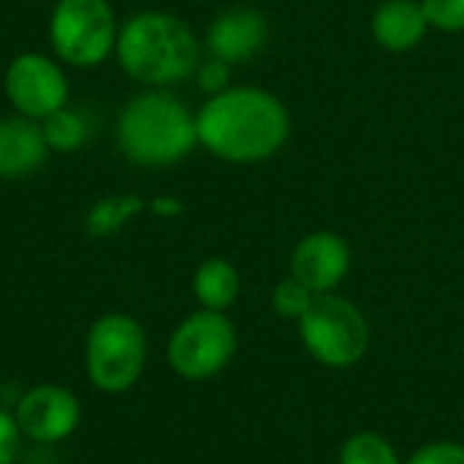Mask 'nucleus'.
<instances>
[{
    "label": "nucleus",
    "instance_id": "1",
    "mask_svg": "<svg viewBox=\"0 0 464 464\" xmlns=\"http://www.w3.org/2000/svg\"><path fill=\"white\" fill-rule=\"evenodd\" d=\"M198 144L228 163H258L280 152L291 117L280 98L261 87H228L196 114Z\"/></svg>",
    "mask_w": 464,
    "mask_h": 464
},
{
    "label": "nucleus",
    "instance_id": "2",
    "mask_svg": "<svg viewBox=\"0 0 464 464\" xmlns=\"http://www.w3.org/2000/svg\"><path fill=\"white\" fill-rule=\"evenodd\" d=\"M117 60L128 76L144 84H171L198 68V41L193 30L163 11H144L117 33Z\"/></svg>",
    "mask_w": 464,
    "mask_h": 464
},
{
    "label": "nucleus",
    "instance_id": "3",
    "mask_svg": "<svg viewBox=\"0 0 464 464\" xmlns=\"http://www.w3.org/2000/svg\"><path fill=\"white\" fill-rule=\"evenodd\" d=\"M117 141L139 166H171L198 144L196 117L171 92H141L120 114Z\"/></svg>",
    "mask_w": 464,
    "mask_h": 464
},
{
    "label": "nucleus",
    "instance_id": "4",
    "mask_svg": "<svg viewBox=\"0 0 464 464\" xmlns=\"http://www.w3.org/2000/svg\"><path fill=\"white\" fill-rule=\"evenodd\" d=\"M147 367V332L128 313L98 315L84 334V372L101 394L130 392Z\"/></svg>",
    "mask_w": 464,
    "mask_h": 464
},
{
    "label": "nucleus",
    "instance_id": "5",
    "mask_svg": "<svg viewBox=\"0 0 464 464\" xmlns=\"http://www.w3.org/2000/svg\"><path fill=\"white\" fill-rule=\"evenodd\" d=\"M299 334L307 353L332 370L359 364L370 345V326L362 310L337 294H315L299 318Z\"/></svg>",
    "mask_w": 464,
    "mask_h": 464
},
{
    "label": "nucleus",
    "instance_id": "6",
    "mask_svg": "<svg viewBox=\"0 0 464 464\" xmlns=\"http://www.w3.org/2000/svg\"><path fill=\"white\" fill-rule=\"evenodd\" d=\"M237 353L234 324L215 310L188 315L169 337L166 359L182 381H209L220 375Z\"/></svg>",
    "mask_w": 464,
    "mask_h": 464
},
{
    "label": "nucleus",
    "instance_id": "7",
    "mask_svg": "<svg viewBox=\"0 0 464 464\" xmlns=\"http://www.w3.org/2000/svg\"><path fill=\"white\" fill-rule=\"evenodd\" d=\"M54 54L76 68H92L117 46V24L109 0H57L49 19Z\"/></svg>",
    "mask_w": 464,
    "mask_h": 464
},
{
    "label": "nucleus",
    "instance_id": "8",
    "mask_svg": "<svg viewBox=\"0 0 464 464\" xmlns=\"http://www.w3.org/2000/svg\"><path fill=\"white\" fill-rule=\"evenodd\" d=\"M11 413L22 438L35 446L65 443L82 424L79 397L57 383H38L27 389Z\"/></svg>",
    "mask_w": 464,
    "mask_h": 464
},
{
    "label": "nucleus",
    "instance_id": "9",
    "mask_svg": "<svg viewBox=\"0 0 464 464\" xmlns=\"http://www.w3.org/2000/svg\"><path fill=\"white\" fill-rule=\"evenodd\" d=\"M5 95L22 117L41 122L65 106L68 79L54 60L38 52H24L14 57L5 71Z\"/></svg>",
    "mask_w": 464,
    "mask_h": 464
},
{
    "label": "nucleus",
    "instance_id": "10",
    "mask_svg": "<svg viewBox=\"0 0 464 464\" xmlns=\"http://www.w3.org/2000/svg\"><path fill=\"white\" fill-rule=\"evenodd\" d=\"M351 266V250L343 237L315 231L304 237L291 256V277L313 294H332Z\"/></svg>",
    "mask_w": 464,
    "mask_h": 464
},
{
    "label": "nucleus",
    "instance_id": "11",
    "mask_svg": "<svg viewBox=\"0 0 464 464\" xmlns=\"http://www.w3.org/2000/svg\"><path fill=\"white\" fill-rule=\"evenodd\" d=\"M269 38V24L266 19L253 11V8H231L223 11L209 33H207V49L215 60L223 63H239L264 49Z\"/></svg>",
    "mask_w": 464,
    "mask_h": 464
},
{
    "label": "nucleus",
    "instance_id": "12",
    "mask_svg": "<svg viewBox=\"0 0 464 464\" xmlns=\"http://www.w3.org/2000/svg\"><path fill=\"white\" fill-rule=\"evenodd\" d=\"M49 155L41 122L30 117L0 120V179H19L33 174Z\"/></svg>",
    "mask_w": 464,
    "mask_h": 464
},
{
    "label": "nucleus",
    "instance_id": "13",
    "mask_svg": "<svg viewBox=\"0 0 464 464\" xmlns=\"http://www.w3.org/2000/svg\"><path fill=\"white\" fill-rule=\"evenodd\" d=\"M430 19L416 0H386L372 14V35L389 52H408L427 35Z\"/></svg>",
    "mask_w": 464,
    "mask_h": 464
},
{
    "label": "nucleus",
    "instance_id": "14",
    "mask_svg": "<svg viewBox=\"0 0 464 464\" xmlns=\"http://www.w3.org/2000/svg\"><path fill=\"white\" fill-rule=\"evenodd\" d=\"M239 285V272L226 258H209L193 275V294L201 310L226 313L237 302Z\"/></svg>",
    "mask_w": 464,
    "mask_h": 464
},
{
    "label": "nucleus",
    "instance_id": "15",
    "mask_svg": "<svg viewBox=\"0 0 464 464\" xmlns=\"http://www.w3.org/2000/svg\"><path fill=\"white\" fill-rule=\"evenodd\" d=\"M144 209V201L139 196H109L98 201L87 215V234L90 237H111L117 234L128 220H133Z\"/></svg>",
    "mask_w": 464,
    "mask_h": 464
},
{
    "label": "nucleus",
    "instance_id": "16",
    "mask_svg": "<svg viewBox=\"0 0 464 464\" xmlns=\"http://www.w3.org/2000/svg\"><path fill=\"white\" fill-rule=\"evenodd\" d=\"M41 133L52 152H73L84 144L87 125L76 111L63 106L54 114H49L46 120H41Z\"/></svg>",
    "mask_w": 464,
    "mask_h": 464
},
{
    "label": "nucleus",
    "instance_id": "17",
    "mask_svg": "<svg viewBox=\"0 0 464 464\" xmlns=\"http://www.w3.org/2000/svg\"><path fill=\"white\" fill-rule=\"evenodd\" d=\"M340 464H402L394 446L375 432H356L345 440Z\"/></svg>",
    "mask_w": 464,
    "mask_h": 464
},
{
    "label": "nucleus",
    "instance_id": "18",
    "mask_svg": "<svg viewBox=\"0 0 464 464\" xmlns=\"http://www.w3.org/2000/svg\"><path fill=\"white\" fill-rule=\"evenodd\" d=\"M313 299H315V294L310 291V288H304L299 280H294V277H288V280H283L277 288H275V294H272V307H275V313L280 315V318H302L304 313H307V307L313 304Z\"/></svg>",
    "mask_w": 464,
    "mask_h": 464
},
{
    "label": "nucleus",
    "instance_id": "19",
    "mask_svg": "<svg viewBox=\"0 0 464 464\" xmlns=\"http://www.w3.org/2000/svg\"><path fill=\"white\" fill-rule=\"evenodd\" d=\"M421 8L432 27L449 33L464 30V0H421Z\"/></svg>",
    "mask_w": 464,
    "mask_h": 464
},
{
    "label": "nucleus",
    "instance_id": "20",
    "mask_svg": "<svg viewBox=\"0 0 464 464\" xmlns=\"http://www.w3.org/2000/svg\"><path fill=\"white\" fill-rule=\"evenodd\" d=\"M405 464H464V446L454 440H438L419 449Z\"/></svg>",
    "mask_w": 464,
    "mask_h": 464
},
{
    "label": "nucleus",
    "instance_id": "21",
    "mask_svg": "<svg viewBox=\"0 0 464 464\" xmlns=\"http://www.w3.org/2000/svg\"><path fill=\"white\" fill-rule=\"evenodd\" d=\"M22 440L24 438L14 421V413L0 408V464H16Z\"/></svg>",
    "mask_w": 464,
    "mask_h": 464
},
{
    "label": "nucleus",
    "instance_id": "22",
    "mask_svg": "<svg viewBox=\"0 0 464 464\" xmlns=\"http://www.w3.org/2000/svg\"><path fill=\"white\" fill-rule=\"evenodd\" d=\"M196 73H198L201 90H207V92H212V95L228 90V63L212 57V60H207L204 65H198Z\"/></svg>",
    "mask_w": 464,
    "mask_h": 464
},
{
    "label": "nucleus",
    "instance_id": "23",
    "mask_svg": "<svg viewBox=\"0 0 464 464\" xmlns=\"http://www.w3.org/2000/svg\"><path fill=\"white\" fill-rule=\"evenodd\" d=\"M150 209H152L155 215H160V218H174V215L182 212V204H179L177 198H171V196H160V198H155V201L150 204Z\"/></svg>",
    "mask_w": 464,
    "mask_h": 464
}]
</instances>
